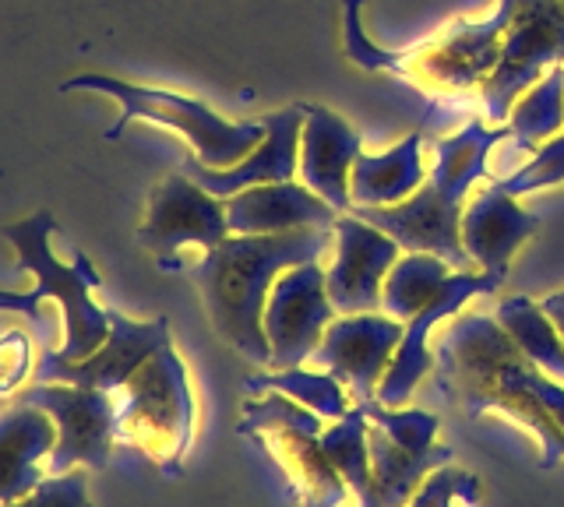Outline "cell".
Masks as SVG:
<instances>
[{"label": "cell", "instance_id": "cell-26", "mask_svg": "<svg viewBox=\"0 0 564 507\" xmlns=\"http://www.w3.org/2000/svg\"><path fill=\"white\" fill-rule=\"evenodd\" d=\"M505 128L529 152L564 134V64L551 67L536 85H529L511 107Z\"/></svg>", "mask_w": 564, "mask_h": 507}, {"label": "cell", "instance_id": "cell-25", "mask_svg": "<svg viewBox=\"0 0 564 507\" xmlns=\"http://www.w3.org/2000/svg\"><path fill=\"white\" fill-rule=\"evenodd\" d=\"M452 272L455 268L437 254L402 251L399 261L392 265V272H388V278H384L381 310L392 313V318H399V321L416 318V313L437 296V289L445 286V278Z\"/></svg>", "mask_w": 564, "mask_h": 507}, {"label": "cell", "instance_id": "cell-7", "mask_svg": "<svg viewBox=\"0 0 564 507\" xmlns=\"http://www.w3.org/2000/svg\"><path fill=\"white\" fill-rule=\"evenodd\" d=\"M50 412L57 441L46 459V472L57 476L67 469H106L117 441V398L113 392L82 388L64 381H35L14 395Z\"/></svg>", "mask_w": 564, "mask_h": 507}, {"label": "cell", "instance_id": "cell-33", "mask_svg": "<svg viewBox=\"0 0 564 507\" xmlns=\"http://www.w3.org/2000/svg\"><path fill=\"white\" fill-rule=\"evenodd\" d=\"M458 497H480V480L469 476L463 469L441 465L434 469L423 486L413 494L410 507H452Z\"/></svg>", "mask_w": 564, "mask_h": 507}, {"label": "cell", "instance_id": "cell-3", "mask_svg": "<svg viewBox=\"0 0 564 507\" xmlns=\"http://www.w3.org/2000/svg\"><path fill=\"white\" fill-rule=\"evenodd\" d=\"M508 128L473 120L463 131L434 145L427 180L413 198L381 208H352V216L378 225L402 251H423L445 257L455 272H466L469 254L463 247V212L473 187L487 177V155L505 142Z\"/></svg>", "mask_w": 564, "mask_h": 507}, {"label": "cell", "instance_id": "cell-23", "mask_svg": "<svg viewBox=\"0 0 564 507\" xmlns=\"http://www.w3.org/2000/svg\"><path fill=\"white\" fill-rule=\"evenodd\" d=\"M494 318L536 371L564 384V335L551 321V313L543 310V304L529 300V296H505L494 307Z\"/></svg>", "mask_w": 564, "mask_h": 507}, {"label": "cell", "instance_id": "cell-21", "mask_svg": "<svg viewBox=\"0 0 564 507\" xmlns=\"http://www.w3.org/2000/svg\"><path fill=\"white\" fill-rule=\"evenodd\" d=\"M427 180V163H423V131H410L378 155H357L349 177V201L352 208H381L413 198ZM349 208V212H352Z\"/></svg>", "mask_w": 564, "mask_h": 507}, {"label": "cell", "instance_id": "cell-4", "mask_svg": "<svg viewBox=\"0 0 564 507\" xmlns=\"http://www.w3.org/2000/svg\"><path fill=\"white\" fill-rule=\"evenodd\" d=\"M61 92H99L110 96L120 117L106 128V142H113L123 131H128L134 120H145V124L170 128L191 145V155L198 163L212 169H226L240 163L243 155H251L258 142L264 137V120H226L202 99H191L181 92H166V89H152V85H134L113 75H99V71H85L75 75L61 85Z\"/></svg>", "mask_w": 564, "mask_h": 507}, {"label": "cell", "instance_id": "cell-5", "mask_svg": "<svg viewBox=\"0 0 564 507\" xmlns=\"http://www.w3.org/2000/svg\"><path fill=\"white\" fill-rule=\"evenodd\" d=\"M53 230H57V219H53L50 208H40V212L11 222L4 230V240L14 247L22 272L35 278V289L43 293V300L50 296L53 304H61L64 345L50 356L70 363L93 356L106 342V335H110V310L99 307L93 296L102 286L93 257L75 254V261H61L50 247Z\"/></svg>", "mask_w": 564, "mask_h": 507}, {"label": "cell", "instance_id": "cell-1", "mask_svg": "<svg viewBox=\"0 0 564 507\" xmlns=\"http://www.w3.org/2000/svg\"><path fill=\"white\" fill-rule=\"evenodd\" d=\"M335 225H307L293 233L240 236L229 233L219 247L202 254L194 265V283L205 300L208 321L226 345L258 366H272V349L264 339V307L282 272L332 254Z\"/></svg>", "mask_w": 564, "mask_h": 507}, {"label": "cell", "instance_id": "cell-17", "mask_svg": "<svg viewBox=\"0 0 564 507\" xmlns=\"http://www.w3.org/2000/svg\"><path fill=\"white\" fill-rule=\"evenodd\" d=\"M339 216H343L339 208H332L322 195H314L304 180L258 184L226 198L229 233L240 236L293 233V230H307V225H328L332 230Z\"/></svg>", "mask_w": 564, "mask_h": 507}, {"label": "cell", "instance_id": "cell-9", "mask_svg": "<svg viewBox=\"0 0 564 507\" xmlns=\"http://www.w3.org/2000/svg\"><path fill=\"white\" fill-rule=\"evenodd\" d=\"M508 22H511V0H501L487 19L452 25L427 46L405 54L402 78H410L441 96L484 89V81L501 60Z\"/></svg>", "mask_w": 564, "mask_h": 507}, {"label": "cell", "instance_id": "cell-30", "mask_svg": "<svg viewBox=\"0 0 564 507\" xmlns=\"http://www.w3.org/2000/svg\"><path fill=\"white\" fill-rule=\"evenodd\" d=\"M508 195H533V190H546V187H557L564 184V134L551 137V142H543L533 159H529L525 166H519L511 177L498 180Z\"/></svg>", "mask_w": 564, "mask_h": 507}, {"label": "cell", "instance_id": "cell-10", "mask_svg": "<svg viewBox=\"0 0 564 507\" xmlns=\"http://www.w3.org/2000/svg\"><path fill=\"white\" fill-rule=\"evenodd\" d=\"M229 236L226 198H216L187 173H170L149 195L145 219L138 225V243L166 265V257L184 247L212 251Z\"/></svg>", "mask_w": 564, "mask_h": 507}, {"label": "cell", "instance_id": "cell-37", "mask_svg": "<svg viewBox=\"0 0 564 507\" xmlns=\"http://www.w3.org/2000/svg\"><path fill=\"white\" fill-rule=\"evenodd\" d=\"M561 4H564V0H561Z\"/></svg>", "mask_w": 564, "mask_h": 507}, {"label": "cell", "instance_id": "cell-15", "mask_svg": "<svg viewBox=\"0 0 564 507\" xmlns=\"http://www.w3.org/2000/svg\"><path fill=\"white\" fill-rule=\"evenodd\" d=\"M170 321L152 318V321H134L128 313L110 310V335L85 360H53L50 353L40 360V381H64V384H82V388H99V392H120L128 384L138 366L159 349L170 345Z\"/></svg>", "mask_w": 564, "mask_h": 507}, {"label": "cell", "instance_id": "cell-31", "mask_svg": "<svg viewBox=\"0 0 564 507\" xmlns=\"http://www.w3.org/2000/svg\"><path fill=\"white\" fill-rule=\"evenodd\" d=\"M4 507H93L88 476H85V469L57 472V476H46L35 489H29L25 497H18Z\"/></svg>", "mask_w": 564, "mask_h": 507}, {"label": "cell", "instance_id": "cell-29", "mask_svg": "<svg viewBox=\"0 0 564 507\" xmlns=\"http://www.w3.org/2000/svg\"><path fill=\"white\" fill-rule=\"evenodd\" d=\"M360 406L367 409V419L375 427H381L392 441H399L402 448H434L437 441V427L441 419L427 409H410V406H381V401H360Z\"/></svg>", "mask_w": 564, "mask_h": 507}, {"label": "cell", "instance_id": "cell-11", "mask_svg": "<svg viewBox=\"0 0 564 507\" xmlns=\"http://www.w3.org/2000/svg\"><path fill=\"white\" fill-rule=\"evenodd\" d=\"M402 328L405 321L384 310L339 313L325 328V339L311 353V363L317 371H328L357 401H370L378 398L381 381L395 360Z\"/></svg>", "mask_w": 564, "mask_h": 507}, {"label": "cell", "instance_id": "cell-35", "mask_svg": "<svg viewBox=\"0 0 564 507\" xmlns=\"http://www.w3.org/2000/svg\"><path fill=\"white\" fill-rule=\"evenodd\" d=\"M43 293L40 289H32V293H8V289H0V310H11V313H29L32 321H40L43 318Z\"/></svg>", "mask_w": 564, "mask_h": 507}, {"label": "cell", "instance_id": "cell-34", "mask_svg": "<svg viewBox=\"0 0 564 507\" xmlns=\"http://www.w3.org/2000/svg\"><path fill=\"white\" fill-rule=\"evenodd\" d=\"M533 392L540 395L546 412H551L557 419V427L564 430V384L554 381V377H546L543 371H533Z\"/></svg>", "mask_w": 564, "mask_h": 507}, {"label": "cell", "instance_id": "cell-36", "mask_svg": "<svg viewBox=\"0 0 564 507\" xmlns=\"http://www.w3.org/2000/svg\"><path fill=\"white\" fill-rule=\"evenodd\" d=\"M543 310L551 313V321L557 324V331L564 335V289H557V293H551V296H543Z\"/></svg>", "mask_w": 564, "mask_h": 507}, {"label": "cell", "instance_id": "cell-14", "mask_svg": "<svg viewBox=\"0 0 564 507\" xmlns=\"http://www.w3.org/2000/svg\"><path fill=\"white\" fill-rule=\"evenodd\" d=\"M402 247L381 233L378 225L364 222L360 216H339L332 243V265L325 272L328 296L339 313H367L381 310L384 278L399 261Z\"/></svg>", "mask_w": 564, "mask_h": 507}, {"label": "cell", "instance_id": "cell-13", "mask_svg": "<svg viewBox=\"0 0 564 507\" xmlns=\"http://www.w3.org/2000/svg\"><path fill=\"white\" fill-rule=\"evenodd\" d=\"M501 283H505V275H494V272H469V268L452 272L445 278V286L437 289L434 300L423 307L416 318L405 321L395 360L388 366L375 401H381V406H410V395L420 388V381L437 366L434 345H431L434 328L452 321L469 300H476V296H484V293H494Z\"/></svg>", "mask_w": 564, "mask_h": 507}, {"label": "cell", "instance_id": "cell-22", "mask_svg": "<svg viewBox=\"0 0 564 507\" xmlns=\"http://www.w3.org/2000/svg\"><path fill=\"white\" fill-rule=\"evenodd\" d=\"M370 472H375V504L370 507H410L413 494L434 469L452 462L448 444L434 448H402L381 427L370 423Z\"/></svg>", "mask_w": 564, "mask_h": 507}, {"label": "cell", "instance_id": "cell-2", "mask_svg": "<svg viewBox=\"0 0 564 507\" xmlns=\"http://www.w3.org/2000/svg\"><path fill=\"white\" fill-rule=\"evenodd\" d=\"M441 388L469 416L501 412L536 437L540 465L564 462V430L533 392L536 366L522 356L494 313H455L437 345Z\"/></svg>", "mask_w": 564, "mask_h": 507}, {"label": "cell", "instance_id": "cell-12", "mask_svg": "<svg viewBox=\"0 0 564 507\" xmlns=\"http://www.w3.org/2000/svg\"><path fill=\"white\" fill-rule=\"evenodd\" d=\"M335 318H339V310L332 304L325 268L317 261L282 272L269 293V307H264V339L272 349V371L311 363V353Z\"/></svg>", "mask_w": 564, "mask_h": 507}, {"label": "cell", "instance_id": "cell-8", "mask_svg": "<svg viewBox=\"0 0 564 507\" xmlns=\"http://www.w3.org/2000/svg\"><path fill=\"white\" fill-rule=\"evenodd\" d=\"M557 64H564V4L561 0H511L501 60L480 89L487 117L494 124H505L516 99Z\"/></svg>", "mask_w": 564, "mask_h": 507}, {"label": "cell", "instance_id": "cell-18", "mask_svg": "<svg viewBox=\"0 0 564 507\" xmlns=\"http://www.w3.org/2000/svg\"><path fill=\"white\" fill-rule=\"evenodd\" d=\"M364 152L360 134L328 107H307L304 131H300V173L314 195H322L332 208L346 216L349 201V177Z\"/></svg>", "mask_w": 564, "mask_h": 507}, {"label": "cell", "instance_id": "cell-28", "mask_svg": "<svg viewBox=\"0 0 564 507\" xmlns=\"http://www.w3.org/2000/svg\"><path fill=\"white\" fill-rule=\"evenodd\" d=\"M328 423L317 412H311L307 406H300L290 395L279 392H264L261 398L247 401L243 406V419L240 430L243 433H269V430H300V433H322Z\"/></svg>", "mask_w": 564, "mask_h": 507}, {"label": "cell", "instance_id": "cell-32", "mask_svg": "<svg viewBox=\"0 0 564 507\" xmlns=\"http://www.w3.org/2000/svg\"><path fill=\"white\" fill-rule=\"evenodd\" d=\"M360 11H364V0H346V49H349V60L367 67V71H392L402 78L405 71V54H392V49H381L367 40V32L360 25Z\"/></svg>", "mask_w": 564, "mask_h": 507}, {"label": "cell", "instance_id": "cell-16", "mask_svg": "<svg viewBox=\"0 0 564 507\" xmlns=\"http://www.w3.org/2000/svg\"><path fill=\"white\" fill-rule=\"evenodd\" d=\"M307 107H282L264 117V137L251 155L226 169H212L198 163L194 155L184 159V173L198 180L216 198H229L237 190L258 187V184H279L296 180L300 173V131H304Z\"/></svg>", "mask_w": 564, "mask_h": 507}, {"label": "cell", "instance_id": "cell-19", "mask_svg": "<svg viewBox=\"0 0 564 507\" xmlns=\"http://www.w3.org/2000/svg\"><path fill=\"white\" fill-rule=\"evenodd\" d=\"M533 233L536 216H529L498 180L473 195L463 212V247L480 272L508 275L511 257Z\"/></svg>", "mask_w": 564, "mask_h": 507}, {"label": "cell", "instance_id": "cell-20", "mask_svg": "<svg viewBox=\"0 0 564 507\" xmlns=\"http://www.w3.org/2000/svg\"><path fill=\"white\" fill-rule=\"evenodd\" d=\"M57 441V427L46 409L14 401L0 412V507L25 497L50 472L46 459Z\"/></svg>", "mask_w": 564, "mask_h": 507}, {"label": "cell", "instance_id": "cell-6", "mask_svg": "<svg viewBox=\"0 0 564 507\" xmlns=\"http://www.w3.org/2000/svg\"><path fill=\"white\" fill-rule=\"evenodd\" d=\"M194 433V395L187 363L170 345L138 366V374L120 388L117 441L145 451L166 472H176Z\"/></svg>", "mask_w": 564, "mask_h": 507}, {"label": "cell", "instance_id": "cell-24", "mask_svg": "<svg viewBox=\"0 0 564 507\" xmlns=\"http://www.w3.org/2000/svg\"><path fill=\"white\" fill-rule=\"evenodd\" d=\"M370 419L367 409L352 406L343 419H332V423L317 433V444H322L325 459L335 465V472L343 476V483L352 489L364 507L375 504V472H370Z\"/></svg>", "mask_w": 564, "mask_h": 507}, {"label": "cell", "instance_id": "cell-27", "mask_svg": "<svg viewBox=\"0 0 564 507\" xmlns=\"http://www.w3.org/2000/svg\"><path fill=\"white\" fill-rule=\"evenodd\" d=\"M247 392L264 395V392H279L290 395L300 406H307L332 423V419H343L352 409V395L335 381L328 371H307V366H286V371H264L243 381Z\"/></svg>", "mask_w": 564, "mask_h": 507}]
</instances>
